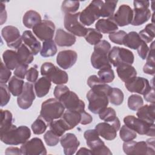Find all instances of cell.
<instances>
[{
    "mask_svg": "<svg viewBox=\"0 0 155 155\" xmlns=\"http://www.w3.org/2000/svg\"><path fill=\"white\" fill-rule=\"evenodd\" d=\"M112 87L105 83L93 87L87 94L89 102L88 108L94 114H99L108 105V94Z\"/></svg>",
    "mask_w": 155,
    "mask_h": 155,
    "instance_id": "1",
    "label": "cell"
},
{
    "mask_svg": "<svg viewBox=\"0 0 155 155\" xmlns=\"http://www.w3.org/2000/svg\"><path fill=\"white\" fill-rule=\"evenodd\" d=\"M31 136V131L28 127L21 125L17 127L12 125L7 130L0 132L1 140L10 145H17L25 142Z\"/></svg>",
    "mask_w": 155,
    "mask_h": 155,
    "instance_id": "2",
    "label": "cell"
},
{
    "mask_svg": "<svg viewBox=\"0 0 155 155\" xmlns=\"http://www.w3.org/2000/svg\"><path fill=\"white\" fill-rule=\"evenodd\" d=\"M64 110L65 107L56 98H50L42 102L39 116L49 125L51 122L62 117Z\"/></svg>",
    "mask_w": 155,
    "mask_h": 155,
    "instance_id": "3",
    "label": "cell"
},
{
    "mask_svg": "<svg viewBox=\"0 0 155 155\" xmlns=\"http://www.w3.org/2000/svg\"><path fill=\"white\" fill-rule=\"evenodd\" d=\"M124 152L130 154H154V138H151L145 141L136 142L133 140L124 142L123 143Z\"/></svg>",
    "mask_w": 155,
    "mask_h": 155,
    "instance_id": "4",
    "label": "cell"
},
{
    "mask_svg": "<svg viewBox=\"0 0 155 155\" xmlns=\"http://www.w3.org/2000/svg\"><path fill=\"white\" fill-rule=\"evenodd\" d=\"M86 143L90 148L92 155H111L110 149L105 146V143L99 137V135L96 129L86 130L84 134Z\"/></svg>",
    "mask_w": 155,
    "mask_h": 155,
    "instance_id": "5",
    "label": "cell"
},
{
    "mask_svg": "<svg viewBox=\"0 0 155 155\" xmlns=\"http://www.w3.org/2000/svg\"><path fill=\"white\" fill-rule=\"evenodd\" d=\"M125 125L140 135L154 136V124L137 118L134 116H127L124 118Z\"/></svg>",
    "mask_w": 155,
    "mask_h": 155,
    "instance_id": "6",
    "label": "cell"
},
{
    "mask_svg": "<svg viewBox=\"0 0 155 155\" xmlns=\"http://www.w3.org/2000/svg\"><path fill=\"white\" fill-rule=\"evenodd\" d=\"M41 73L56 85L65 84L68 80L67 73L51 62L44 63L41 67Z\"/></svg>",
    "mask_w": 155,
    "mask_h": 155,
    "instance_id": "7",
    "label": "cell"
},
{
    "mask_svg": "<svg viewBox=\"0 0 155 155\" xmlns=\"http://www.w3.org/2000/svg\"><path fill=\"white\" fill-rule=\"evenodd\" d=\"M108 60L114 67H117L122 64L131 65L134 62V56L130 50L114 46L108 54Z\"/></svg>",
    "mask_w": 155,
    "mask_h": 155,
    "instance_id": "8",
    "label": "cell"
},
{
    "mask_svg": "<svg viewBox=\"0 0 155 155\" xmlns=\"http://www.w3.org/2000/svg\"><path fill=\"white\" fill-rule=\"evenodd\" d=\"M104 1H92L79 15V21L84 26H90L101 16V8Z\"/></svg>",
    "mask_w": 155,
    "mask_h": 155,
    "instance_id": "9",
    "label": "cell"
},
{
    "mask_svg": "<svg viewBox=\"0 0 155 155\" xmlns=\"http://www.w3.org/2000/svg\"><path fill=\"white\" fill-rule=\"evenodd\" d=\"M133 19L131 24L139 26L147 22L151 18V13L148 8L150 1H134Z\"/></svg>",
    "mask_w": 155,
    "mask_h": 155,
    "instance_id": "10",
    "label": "cell"
},
{
    "mask_svg": "<svg viewBox=\"0 0 155 155\" xmlns=\"http://www.w3.org/2000/svg\"><path fill=\"white\" fill-rule=\"evenodd\" d=\"M79 15L80 12L65 14L64 24L65 28L71 34L82 37L85 36L87 28L79 21Z\"/></svg>",
    "mask_w": 155,
    "mask_h": 155,
    "instance_id": "11",
    "label": "cell"
},
{
    "mask_svg": "<svg viewBox=\"0 0 155 155\" xmlns=\"http://www.w3.org/2000/svg\"><path fill=\"white\" fill-rule=\"evenodd\" d=\"M120 124L118 117L112 122H101L96 125L95 129L99 136L107 140H112L116 137L117 131L120 129Z\"/></svg>",
    "mask_w": 155,
    "mask_h": 155,
    "instance_id": "12",
    "label": "cell"
},
{
    "mask_svg": "<svg viewBox=\"0 0 155 155\" xmlns=\"http://www.w3.org/2000/svg\"><path fill=\"white\" fill-rule=\"evenodd\" d=\"M22 154L24 155H44L47 154V150L42 140L38 137H33L27 140L21 146Z\"/></svg>",
    "mask_w": 155,
    "mask_h": 155,
    "instance_id": "13",
    "label": "cell"
},
{
    "mask_svg": "<svg viewBox=\"0 0 155 155\" xmlns=\"http://www.w3.org/2000/svg\"><path fill=\"white\" fill-rule=\"evenodd\" d=\"M54 31V24L50 20H43L33 28L34 34L43 42L52 39Z\"/></svg>",
    "mask_w": 155,
    "mask_h": 155,
    "instance_id": "14",
    "label": "cell"
},
{
    "mask_svg": "<svg viewBox=\"0 0 155 155\" xmlns=\"http://www.w3.org/2000/svg\"><path fill=\"white\" fill-rule=\"evenodd\" d=\"M1 35L9 47L18 49L22 44V36L16 27L12 25L4 27L2 29Z\"/></svg>",
    "mask_w": 155,
    "mask_h": 155,
    "instance_id": "15",
    "label": "cell"
},
{
    "mask_svg": "<svg viewBox=\"0 0 155 155\" xmlns=\"http://www.w3.org/2000/svg\"><path fill=\"white\" fill-rule=\"evenodd\" d=\"M59 101L67 110H76L79 112L85 110L84 102L81 100L74 92L70 90L65 94Z\"/></svg>",
    "mask_w": 155,
    "mask_h": 155,
    "instance_id": "16",
    "label": "cell"
},
{
    "mask_svg": "<svg viewBox=\"0 0 155 155\" xmlns=\"http://www.w3.org/2000/svg\"><path fill=\"white\" fill-rule=\"evenodd\" d=\"M112 19L119 27L131 24L133 19V10L127 4H122L111 17Z\"/></svg>",
    "mask_w": 155,
    "mask_h": 155,
    "instance_id": "17",
    "label": "cell"
},
{
    "mask_svg": "<svg viewBox=\"0 0 155 155\" xmlns=\"http://www.w3.org/2000/svg\"><path fill=\"white\" fill-rule=\"evenodd\" d=\"M35 99V94L33 84L29 82H25L22 92L17 98V103L19 107L23 110L28 109L31 106Z\"/></svg>",
    "mask_w": 155,
    "mask_h": 155,
    "instance_id": "18",
    "label": "cell"
},
{
    "mask_svg": "<svg viewBox=\"0 0 155 155\" xmlns=\"http://www.w3.org/2000/svg\"><path fill=\"white\" fill-rule=\"evenodd\" d=\"M127 89L131 93H137L143 95L151 87L148 79L143 77H135L128 82L125 83Z\"/></svg>",
    "mask_w": 155,
    "mask_h": 155,
    "instance_id": "19",
    "label": "cell"
},
{
    "mask_svg": "<svg viewBox=\"0 0 155 155\" xmlns=\"http://www.w3.org/2000/svg\"><path fill=\"white\" fill-rule=\"evenodd\" d=\"M78 59L77 53L74 50H68L61 51L56 58L58 65L62 68L66 70L74 65Z\"/></svg>",
    "mask_w": 155,
    "mask_h": 155,
    "instance_id": "20",
    "label": "cell"
},
{
    "mask_svg": "<svg viewBox=\"0 0 155 155\" xmlns=\"http://www.w3.org/2000/svg\"><path fill=\"white\" fill-rule=\"evenodd\" d=\"M60 142L64 149V153L65 155L74 154L80 145V142L75 134L70 133L62 135L60 139Z\"/></svg>",
    "mask_w": 155,
    "mask_h": 155,
    "instance_id": "21",
    "label": "cell"
},
{
    "mask_svg": "<svg viewBox=\"0 0 155 155\" xmlns=\"http://www.w3.org/2000/svg\"><path fill=\"white\" fill-rule=\"evenodd\" d=\"M109 52L94 48L91 56V63L96 69H102L105 67H111V64L108 58Z\"/></svg>",
    "mask_w": 155,
    "mask_h": 155,
    "instance_id": "22",
    "label": "cell"
},
{
    "mask_svg": "<svg viewBox=\"0 0 155 155\" xmlns=\"http://www.w3.org/2000/svg\"><path fill=\"white\" fill-rule=\"evenodd\" d=\"M76 38L74 35L68 33L62 28L56 30L54 42L59 47H71L76 42Z\"/></svg>",
    "mask_w": 155,
    "mask_h": 155,
    "instance_id": "23",
    "label": "cell"
},
{
    "mask_svg": "<svg viewBox=\"0 0 155 155\" xmlns=\"http://www.w3.org/2000/svg\"><path fill=\"white\" fill-rule=\"evenodd\" d=\"M24 44L31 50L33 55H36L41 50L40 42L35 38L30 30H25L22 35Z\"/></svg>",
    "mask_w": 155,
    "mask_h": 155,
    "instance_id": "24",
    "label": "cell"
},
{
    "mask_svg": "<svg viewBox=\"0 0 155 155\" xmlns=\"http://www.w3.org/2000/svg\"><path fill=\"white\" fill-rule=\"evenodd\" d=\"M116 68V71L119 78L125 83L129 82L136 77L137 71L131 65L122 64Z\"/></svg>",
    "mask_w": 155,
    "mask_h": 155,
    "instance_id": "25",
    "label": "cell"
},
{
    "mask_svg": "<svg viewBox=\"0 0 155 155\" xmlns=\"http://www.w3.org/2000/svg\"><path fill=\"white\" fill-rule=\"evenodd\" d=\"M96 29L102 33H112L118 30V26L111 18L100 19L95 24Z\"/></svg>",
    "mask_w": 155,
    "mask_h": 155,
    "instance_id": "26",
    "label": "cell"
},
{
    "mask_svg": "<svg viewBox=\"0 0 155 155\" xmlns=\"http://www.w3.org/2000/svg\"><path fill=\"white\" fill-rule=\"evenodd\" d=\"M155 105H145L140 107L136 113L138 118L147 121L149 123L154 124Z\"/></svg>",
    "mask_w": 155,
    "mask_h": 155,
    "instance_id": "27",
    "label": "cell"
},
{
    "mask_svg": "<svg viewBox=\"0 0 155 155\" xmlns=\"http://www.w3.org/2000/svg\"><path fill=\"white\" fill-rule=\"evenodd\" d=\"M61 118L68 125L69 130H71L80 123L81 116L79 111L67 110L66 111H64Z\"/></svg>",
    "mask_w": 155,
    "mask_h": 155,
    "instance_id": "28",
    "label": "cell"
},
{
    "mask_svg": "<svg viewBox=\"0 0 155 155\" xmlns=\"http://www.w3.org/2000/svg\"><path fill=\"white\" fill-rule=\"evenodd\" d=\"M51 81L47 77L39 78L35 84V91L37 97H42L47 95L51 87Z\"/></svg>",
    "mask_w": 155,
    "mask_h": 155,
    "instance_id": "29",
    "label": "cell"
},
{
    "mask_svg": "<svg viewBox=\"0 0 155 155\" xmlns=\"http://www.w3.org/2000/svg\"><path fill=\"white\" fill-rule=\"evenodd\" d=\"M42 19L40 14L32 10L26 12L23 16V24L28 28H33L35 25L40 23Z\"/></svg>",
    "mask_w": 155,
    "mask_h": 155,
    "instance_id": "30",
    "label": "cell"
},
{
    "mask_svg": "<svg viewBox=\"0 0 155 155\" xmlns=\"http://www.w3.org/2000/svg\"><path fill=\"white\" fill-rule=\"evenodd\" d=\"M2 59L4 64L10 70H14L20 65L17 52L14 50H5L2 54Z\"/></svg>",
    "mask_w": 155,
    "mask_h": 155,
    "instance_id": "31",
    "label": "cell"
},
{
    "mask_svg": "<svg viewBox=\"0 0 155 155\" xmlns=\"http://www.w3.org/2000/svg\"><path fill=\"white\" fill-rule=\"evenodd\" d=\"M16 52L20 64L28 65L33 61V54L24 44H22L17 49Z\"/></svg>",
    "mask_w": 155,
    "mask_h": 155,
    "instance_id": "32",
    "label": "cell"
},
{
    "mask_svg": "<svg viewBox=\"0 0 155 155\" xmlns=\"http://www.w3.org/2000/svg\"><path fill=\"white\" fill-rule=\"evenodd\" d=\"M154 41L152 42L150 47V50L147 57L146 58V63L143 66V71L145 73L154 75L155 71V61H154Z\"/></svg>",
    "mask_w": 155,
    "mask_h": 155,
    "instance_id": "33",
    "label": "cell"
},
{
    "mask_svg": "<svg viewBox=\"0 0 155 155\" xmlns=\"http://www.w3.org/2000/svg\"><path fill=\"white\" fill-rule=\"evenodd\" d=\"M142 42V40L137 32L130 31L125 35L123 41V45L130 48L137 50Z\"/></svg>",
    "mask_w": 155,
    "mask_h": 155,
    "instance_id": "34",
    "label": "cell"
},
{
    "mask_svg": "<svg viewBox=\"0 0 155 155\" xmlns=\"http://www.w3.org/2000/svg\"><path fill=\"white\" fill-rule=\"evenodd\" d=\"M24 84L25 83L23 79H20L14 75L10 79L8 87L13 96H18L22 92Z\"/></svg>",
    "mask_w": 155,
    "mask_h": 155,
    "instance_id": "35",
    "label": "cell"
},
{
    "mask_svg": "<svg viewBox=\"0 0 155 155\" xmlns=\"http://www.w3.org/2000/svg\"><path fill=\"white\" fill-rule=\"evenodd\" d=\"M50 130L58 136H62L69 128L64 120L61 118L58 120H53L49 124Z\"/></svg>",
    "mask_w": 155,
    "mask_h": 155,
    "instance_id": "36",
    "label": "cell"
},
{
    "mask_svg": "<svg viewBox=\"0 0 155 155\" xmlns=\"http://www.w3.org/2000/svg\"><path fill=\"white\" fill-rule=\"evenodd\" d=\"M57 53V47L55 42L51 39L43 42L42 47L40 51L41 56L48 58L53 56Z\"/></svg>",
    "mask_w": 155,
    "mask_h": 155,
    "instance_id": "37",
    "label": "cell"
},
{
    "mask_svg": "<svg viewBox=\"0 0 155 155\" xmlns=\"http://www.w3.org/2000/svg\"><path fill=\"white\" fill-rule=\"evenodd\" d=\"M117 1H106L104 2L101 8V16L103 18H111L117 6Z\"/></svg>",
    "mask_w": 155,
    "mask_h": 155,
    "instance_id": "38",
    "label": "cell"
},
{
    "mask_svg": "<svg viewBox=\"0 0 155 155\" xmlns=\"http://www.w3.org/2000/svg\"><path fill=\"white\" fill-rule=\"evenodd\" d=\"M1 124L0 132L7 130L13 125V116L12 113L7 110H1Z\"/></svg>",
    "mask_w": 155,
    "mask_h": 155,
    "instance_id": "39",
    "label": "cell"
},
{
    "mask_svg": "<svg viewBox=\"0 0 155 155\" xmlns=\"http://www.w3.org/2000/svg\"><path fill=\"white\" fill-rule=\"evenodd\" d=\"M138 34L145 43L151 42L154 38V24L153 23L147 24L145 28L140 31Z\"/></svg>",
    "mask_w": 155,
    "mask_h": 155,
    "instance_id": "40",
    "label": "cell"
},
{
    "mask_svg": "<svg viewBox=\"0 0 155 155\" xmlns=\"http://www.w3.org/2000/svg\"><path fill=\"white\" fill-rule=\"evenodd\" d=\"M84 37L87 42L91 45H95L101 41L103 35L96 29L88 28Z\"/></svg>",
    "mask_w": 155,
    "mask_h": 155,
    "instance_id": "41",
    "label": "cell"
},
{
    "mask_svg": "<svg viewBox=\"0 0 155 155\" xmlns=\"http://www.w3.org/2000/svg\"><path fill=\"white\" fill-rule=\"evenodd\" d=\"M108 100L114 105H120L124 101V95L121 90L117 88H112L109 94Z\"/></svg>",
    "mask_w": 155,
    "mask_h": 155,
    "instance_id": "42",
    "label": "cell"
},
{
    "mask_svg": "<svg viewBox=\"0 0 155 155\" xmlns=\"http://www.w3.org/2000/svg\"><path fill=\"white\" fill-rule=\"evenodd\" d=\"M97 74L99 79L105 84L111 82L115 77L114 71L111 67H105L100 69Z\"/></svg>",
    "mask_w": 155,
    "mask_h": 155,
    "instance_id": "43",
    "label": "cell"
},
{
    "mask_svg": "<svg viewBox=\"0 0 155 155\" xmlns=\"http://www.w3.org/2000/svg\"><path fill=\"white\" fill-rule=\"evenodd\" d=\"M119 135L120 139L124 142L133 140L137 137L136 133L125 125L121 127L119 131Z\"/></svg>",
    "mask_w": 155,
    "mask_h": 155,
    "instance_id": "44",
    "label": "cell"
},
{
    "mask_svg": "<svg viewBox=\"0 0 155 155\" xmlns=\"http://www.w3.org/2000/svg\"><path fill=\"white\" fill-rule=\"evenodd\" d=\"M80 3L78 1H64L61 5V10L65 13H74L79 8Z\"/></svg>",
    "mask_w": 155,
    "mask_h": 155,
    "instance_id": "45",
    "label": "cell"
},
{
    "mask_svg": "<svg viewBox=\"0 0 155 155\" xmlns=\"http://www.w3.org/2000/svg\"><path fill=\"white\" fill-rule=\"evenodd\" d=\"M47 126L48 124L47 122L42 118L39 116L31 124V128L34 134H41L45 131Z\"/></svg>",
    "mask_w": 155,
    "mask_h": 155,
    "instance_id": "46",
    "label": "cell"
},
{
    "mask_svg": "<svg viewBox=\"0 0 155 155\" xmlns=\"http://www.w3.org/2000/svg\"><path fill=\"white\" fill-rule=\"evenodd\" d=\"M143 104V99L138 94H132L130 96L128 99V107L131 110H137Z\"/></svg>",
    "mask_w": 155,
    "mask_h": 155,
    "instance_id": "47",
    "label": "cell"
},
{
    "mask_svg": "<svg viewBox=\"0 0 155 155\" xmlns=\"http://www.w3.org/2000/svg\"><path fill=\"white\" fill-rule=\"evenodd\" d=\"M99 115V118L101 120L109 123L113 122L117 118L115 110L111 107H107L103 111H102Z\"/></svg>",
    "mask_w": 155,
    "mask_h": 155,
    "instance_id": "48",
    "label": "cell"
},
{
    "mask_svg": "<svg viewBox=\"0 0 155 155\" xmlns=\"http://www.w3.org/2000/svg\"><path fill=\"white\" fill-rule=\"evenodd\" d=\"M1 107L6 105L10 99V91L5 84H1Z\"/></svg>",
    "mask_w": 155,
    "mask_h": 155,
    "instance_id": "49",
    "label": "cell"
},
{
    "mask_svg": "<svg viewBox=\"0 0 155 155\" xmlns=\"http://www.w3.org/2000/svg\"><path fill=\"white\" fill-rule=\"evenodd\" d=\"M44 139L46 144L50 147L56 145L60 140L59 136L53 133L50 130L44 134Z\"/></svg>",
    "mask_w": 155,
    "mask_h": 155,
    "instance_id": "50",
    "label": "cell"
},
{
    "mask_svg": "<svg viewBox=\"0 0 155 155\" xmlns=\"http://www.w3.org/2000/svg\"><path fill=\"white\" fill-rule=\"evenodd\" d=\"M127 35V33L124 30H119L117 31H115L114 33L109 34V39L113 43L123 45L124 39Z\"/></svg>",
    "mask_w": 155,
    "mask_h": 155,
    "instance_id": "51",
    "label": "cell"
},
{
    "mask_svg": "<svg viewBox=\"0 0 155 155\" xmlns=\"http://www.w3.org/2000/svg\"><path fill=\"white\" fill-rule=\"evenodd\" d=\"M0 82L1 84H6L12 75L10 70L8 69L5 65L2 62L1 63V73H0Z\"/></svg>",
    "mask_w": 155,
    "mask_h": 155,
    "instance_id": "52",
    "label": "cell"
},
{
    "mask_svg": "<svg viewBox=\"0 0 155 155\" xmlns=\"http://www.w3.org/2000/svg\"><path fill=\"white\" fill-rule=\"evenodd\" d=\"M70 91L67 86L64 84L57 85L54 90V96L56 99L58 101L67 92Z\"/></svg>",
    "mask_w": 155,
    "mask_h": 155,
    "instance_id": "53",
    "label": "cell"
},
{
    "mask_svg": "<svg viewBox=\"0 0 155 155\" xmlns=\"http://www.w3.org/2000/svg\"><path fill=\"white\" fill-rule=\"evenodd\" d=\"M28 71V65L20 64L18 65L14 71V75L20 79H24L26 76Z\"/></svg>",
    "mask_w": 155,
    "mask_h": 155,
    "instance_id": "54",
    "label": "cell"
},
{
    "mask_svg": "<svg viewBox=\"0 0 155 155\" xmlns=\"http://www.w3.org/2000/svg\"><path fill=\"white\" fill-rule=\"evenodd\" d=\"M149 50H150V48H149L148 46L147 45V43H145L144 41H142L140 45L137 48V53H138L139 57L142 59L145 60V59H146V58L147 57V55L149 52Z\"/></svg>",
    "mask_w": 155,
    "mask_h": 155,
    "instance_id": "55",
    "label": "cell"
},
{
    "mask_svg": "<svg viewBox=\"0 0 155 155\" xmlns=\"http://www.w3.org/2000/svg\"><path fill=\"white\" fill-rule=\"evenodd\" d=\"M39 73L36 68L31 67L30 68L26 74V79L29 82H36L38 79Z\"/></svg>",
    "mask_w": 155,
    "mask_h": 155,
    "instance_id": "56",
    "label": "cell"
},
{
    "mask_svg": "<svg viewBox=\"0 0 155 155\" xmlns=\"http://www.w3.org/2000/svg\"><path fill=\"white\" fill-rule=\"evenodd\" d=\"M80 113H81V120L80 122L81 124L87 125V124H90L92 122V120H93L92 116L90 114L87 113L85 111V110L80 111Z\"/></svg>",
    "mask_w": 155,
    "mask_h": 155,
    "instance_id": "57",
    "label": "cell"
},
{
    "mask_svg": "<svg viewBox=\"0 0 155 155\" xmlns=\"http://www.w3.org/2000/svg\"><path fill=\"white\" fill-rule=\"evenodd\" d=\"M143 97L146 101L150 102L152 104H154V88L153 85L145 94H143Z\"/></svg>",
    "mask_w": 155,
    "mask_h": 155,
    "instance_id": "58",
    "label": "cell"
},
{
    "mask_svg": "<svg viewBox=\"0 0 155 155\" xmlns=\"http://www.w3.org/2000/svg\"><path fill=\"white\" fill-rule=\"evenodd\" d=\"M101 83H104V82L96 75L90 76L87 80V84L90 88H92L93 87L99 85Z\"/></svg>",
    "mask_w": 155,
    "mask_h": 155,
    "instance_id": "59",
    "label": "cell"
},
{
    "mask_svg": "<svg viewBox=\"0 0 155 155\" xmlns=\"http://www.w3.org/2000/svg\"><path fill=\"white\" fill-rule=\"evenodd\" d=\"M5 154H22L21 149L17 148V147H8L6 149Z\"/></svg>",
    "mask_w": 155,
    "mask_h": 155,
    "instance_id": "60",
    "label": "cell"
},
{
    "mask_svg": "<svg viewBox=\"0 0 155 155\" xmlns=\"http://www.w3.org/2000/svg\"><path fill=\"white\" fill-rule=\"evenodd\" d=\"M7 19V13L5 11V6L2 3L1 6V25H2Z\"/></svg>",
    "mask_w": 155,
    "mask_h": 155,
    "instance_id": "61",
    "label": "cell"
},
{
    "mask_svg": "<svg viewBox=\"0 0 155 155\" xmlns=\"http://www.w3.org/2000/svg\"><path fill=\"white\" fill-rule=\"evenodd\" d=\"M76 154H89V155H92V153L91 150L87 149L85 147H82L81 148L78 152L76 153Z\"/></svg>",
    "mask_w": 155,
    "mask_h": 155,
    "instance_id": "62",
    "label": "cell"
}]
</instances>
